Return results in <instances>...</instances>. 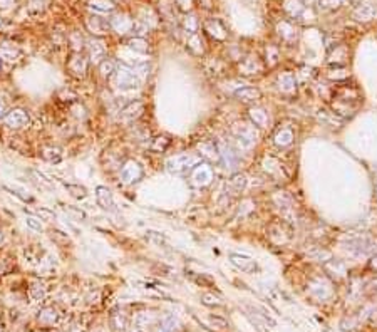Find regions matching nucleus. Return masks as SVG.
<instances>
[{
	"label": "nucleus",
	"instance_id": "nucleus-22",
	"mask_svg": "<svg viewBox=\"0 0 377 332\" xmlns=\"http://www.w3.org/2000/svg\"><path fill=\"white\" fill-rule=\"evenodd\" d=\"M371 15H372V12H371V9H369V7H360V9L355 12V17L359 19V21H369V19H371Z\"/></svg>",
	"mask_w": 377,
	"mask_h": 332
},
{
	"label": "nucleus",
	"instance_id": "nucleus-27",
	"mask_svg": "<svg viewBox=\"0 0 377 332\" xmlns=\"http://www.w3.org/2000/svg\"><path fill=\"white\" fill-rule=\"evenodd\" d=\"M0 69H2V59H0Z\"/></svg>",
	"mask_w": 377,
	"mask_h": 332
},
{
	"label": "nucleus",
	"instance_id": "nucleus-3",
	"mask_svg": "<svg viewBox=\"0 0 377 332\" xmlns=\"http://www.w3.org/2000/svg\"><path fill=\"white\" fill-rule=\"evenodd\" d=\"M230 262L238 268V270L245 272V273H253L258 268L257 262L251 257L245 255V253H230Z\"/></svg>",
	"mask_w": 377,
	"mask_h": 332
},
{
	"label": "nucleus",
	"instance_id": "nucleus-7",
	"mask_svg": "<svg viewBox=\"0 0 377 332\" xmlns=\"http://www.w3.org/2000/svg\"><path fill=\"white\" fill-rule=\"evenodd\" d=\"M235 97L243 101V103H251V101L260 99L262 92H260V89L253 88V86H243V88L235 91Z\"/></svg>",
	"mask_w": 377,
	"mask_h": 332
},
{
	"label": "nucleus",
	"instance_id": "nucleus-17",
	"mask_svg": "<svg viewBox=\"0 0 377 332\" xmlns=\"http://www.w3.org/2000/svg\"><path fill=\"white\" fill-rule=\"evenodd\" d=\"M25 225L29 226L30 230H34V232H42V221L39 220L37 217H30V215H27L25 217Z\"/></svg>",
	"mask_w": 377,
	"mask_h": 332
},
{
	"label": "nucleus",
	"instance_id": "nucleus-16",
	"mask_svg": "<svg viewBox=\"0 0 377 332\" xmlns=\"http://www.w3.org/2000/svg\"><path fill=\"white\" fill-rule=\"evenodd\" d=\"M201 302L205 304V306H210V307H223L222 299L217 297V295H213V294H203Z\"/></svg>",
	"mask_w": 377,
	"mask_h": 332
},
{
	"label": "nucleus",
	"instance_id": "nucleus-19",
	"mask_svg": "<svg viewBox=\"0 0 377 332\" xmlns=\"http://www.w3.org/2000/svg\"><path fill=\"white\" fill-rule=\"evenodd\" d=\"M30 173H32L34 177L37 178V181L41 183V185L44 186V188H50V186H52V183H50V179L47 178L44 173H41V171H37V170H32V171H30Z\"/></svg>",
	"mask_w": 377,
	"mask_h": 332
},
{
	"label": "nucleus",
	"instance_id": "nucleus-10",
	"mask_svg": "<svg viewBox=\"0 0 377 332\" xmlns=\"http://www.w3.org/2000/svg\"><path fill=\"white\" fill-rule=\"evenodd\" d=\"M41 156L49 163H59L62 159V150L57 146H45L42 148Z\"/></svg>",
	"mask_w": 377,
	"mask_h": 332
},
{
	"label": "nucleus",
	"instance_id": "nucleus-9",
	"mask_svg": "<svg viewBox=\"0 0 377 332\" xmlns=\"http://www.w3.org/2000/svg\"><path fill=\"white\" fill-rule=\"evenodd\" d=\"M88 29L91 30L92 34H97V36H101V34H106L109 29L108 22L103 21L101 17H89L88 19Z\"/></svg>",
	"mask_w": 377,
	"mask_h": 332
},
{
	"label": "nucleus",
	"instance_id": "nucleus-15",
	"mask_svg": "<svg viewBox=\"0 0 377 332\" xmlns=\"http://www.w3.org/2000/svg\"><path fill=\"white\" fill-rule=\"evenodd\" d=\"M99 72L103 77H111L116 72V66L111 59H104L99 62Z\"/></svg>",
	"mask_w": 377,
	"mask_h": 332
},
{
	"label": "nucleus",
	"instance_id": "nucleus-4",
	"mask_svg": "<svg viewBox=\"0 0 377 332\" xmlns=\"http://www.w3.org/2000/svg\"><path fill=\"white\" fill-rule=\"evenodd\" d=\"M143 112H144L143 101H131V103H128L121 109V119L126 121V123H131V121L139 118Z\"/></svg>",
	"mask_w": 377,
	"mask_h": 332
},
{
	"label": "nucleus",
	"instance_id": "nucleus-2",
	"mask_svg": "<svg viewBox=\"0 0 377 332\" xmlns=\"http://www.w3.org/2000/svg\"><path fill=\"white\" fill-rule=\"evenodd\" d=\"M116 83L121 91H129V89L139 88L141 81H139V77L136 76V72H133L131 69L121 67L119 71L116 72Z\"/></svg>",
	"mask_w": 377,
	"mask_h": 332
},
{
	"label": "nucleus",
	"instance_id": "nucleus-23",
	"mask_svg": "<svg viewBox=\"0 0 377 332\" xmlns=\"http://www.w3.org/2000/svg\"><path fill=\"white\" fill-rule=\"evenodd\" d=\"M231 185L237 186V190H243L245 188V185H246V179H245L243 175H235V177L231 178Z\"/></svg>",
	"mask_w": 377,
	"mask_h": 332
},
{
	"label": "nucleus",
	"instance_id": "nucleus-25",
	"mask_svg": "<svg viewBox=\"0 0 377 332\" xmlns=\"http://www.w3.org/2000/svg\"><path fill=\"white\" fill-rule=\"evenodd\" d=\"M211 322L215 324V326H218V329H226V320L225 319H222V317H211Z\"/></svg>",
	"mask_w": 377,
	"mask_h": 332
},
{
	"label": "nucleus",
	"instance_id": "nucleus-13",
	"mask_svg": "<svg viewBox=\"0 0 377 332\" xmlns=\"http://www.w3.org/2000/svg\"><path fill=\"white\" fill-rule=\"evenodd\" d=\"M66 190L69 191L70 197L77 198V200H84L88 197V190L84 188L82 185H77V183H64Z\"/></svg>",
	"mask_w": 377,
	"mask_h": 332
},
{
	"label": "nucleus",
	"instance_id": "nucleus-14",
	"mask_svg": "<svg viewBox=\"0 0 377 332\" xmlns=\"http://www.w3.org/2000/svg\"><path fill=\"white\" fill-rule=\"evenodd\" d=\"M3 188H5L7 191H10L14 197H17L19 200H22V201H27V203H34V197L30 193H27L25 190L23 188H21V186H9V185H3Z\"/></svg>",
	"mask_w": 377,
	"mask_h": 332
},
{
	"label": "nucleus",
	"instance_id": "nucleus-5",
	"mask_svg": "<svg viewBox=\"0 0 377 332\" xmlns=\"http://www.w3.org/2000/svg\"><path fill=\"white\" fill-rule=\"evenodd\" d=\"M67 69L74 77L82 79V77L86 76V72H88V59H86L82 54H74L72 59H70L67 64Z\"/></svg>",
	"mask_w": 377,
	"mask_h": 332
},
{
	"label": "nucleus",
	"instance_id": "nucleus-18",
	"mask_svg": "<svg viewBox=\"0 0 377 332\" xmlns=\"http://www.w3.org/2000/svg\"><path fill=\"white\" fill-rule=\"evenodd\" d=\"M345 0H320V7L324 10H333L339 9L340 5H344Z\"/></svg>",
	"mask_w": 377,
	"mask_h": 332
},
{
	"label": "nucleus",
	"instance_id": "nucleus-21",
	"mask_svg": "<svg viewBox=\"0 0 377 332\" xmlns=\"http://www.w3.org/2000/svg\"><path fill=\"white\" fill-rule=\"evenodd\" d=\"M37 213H39V217H41V220H47V221H54V220H56V213L50 212L49 208H41Z\"/></svg>",
	"mask_w": 377,
	"mask_h": 332
},
{
	"label": "nucleus",
	"instance_id": "nucleus-26",
	"mask_svg": "<svg viewBox=\"0 0 377 332\" xmlns=\"http://www.w3.org/2000/svg\"><path fill=\"white\" fill-rule=\"evenodd\" d=\"M3 242V232H2V228H0V243Z\"/></svg>",
	"mask_w": 377,
	"mask_h": 332
},
{
	"label": "nucleus",
	"instance_id": "nucleus-20",
	"mask_svg": "<svg viewBox=\"0 0 377 332\" xmlns=\"http://www.w3.org/2000/svg\"><path fill=\"white\" fill-rule=\"evenodd\" d=\"M64 210H66V212H67L69 215H72V217H76L77 220H86V213L82 212V210L76 208V206H70V205H67V206H64Z\"/></svg>",
	"mask_w": 377,
	"mask_h": 332
},
{
	"label": "nucleus",
	"instance_id": "nucleus-6",
	"mask_svg": "<svg viewBox=\"0 0 377 332\" xmlns=\"http://www.w3.org/2000/svg\"><path fill=\"white\" fill-rule=\"evenodd\" d=\"M94 193H96V201L101 208L108 210V212H112V210H114V198H112L111 190L106 188V186H97Z\"/></svg>",
	"mask_w": 377,
	"mask_h": 332
},
{
	"label": "nucleus",
	"instance_id": "nucleus-12",
	"mask_svg": "<svg viewBox=\"0 0 377 332\" xmlns=\"http://www.w3.org/2000/svg\"><path fill=\"white\" fill-rule=\"evenodd\" d=\"M126 45H128L131 50H134V52H139V54H148L149 52V44L144 39H139V37H134V39H129L128 42H126Z\"/></svg>",
	"mask_w": 377,
	"mask_h": 332
},
{
	"label": "nucleus",
	"instance_id": "nucleus-8",
	"mask_svg": "<svg viewBox=\"0 0 377 332\" xmlns=\"http://www.w3.org/2000/svg\"><path fill=\"white\" fill-rule=\"evenodd\" d=\"M141 177V170L139 166L136 165V163H128L123 170H121V178H123L124 183H133L136 181V178Z\"/></svg>",
	"mask_w": 377,
	"mask_h": 332
},
{
	"label": "nucleus",
	"instance_id": "nucleus-11",
	"mask_svg": "<svg viewBox=\"0 0 377 332\" xmlns=\"http://www.w3.org/2000/svg\"><path fill=\"white\" fill-rule=\"evenodd\" d=\"M89 56H91V59L94 62H101L106 59V47L103 42L99 41H94L91 42V45H89Z\"/></svg>",
	"mask_w": 377,
	"mask_h": 332
},
{
	"label": "nucleus",
	"instance_id": "nucleus-24",
	"mask_svg": "<svg viewBox=\"0 0 377 332\" xmlns=\"http://www.w3.org/2000/svg\"><path fill=\"white\" fill-rule=\"evenodd\" d=\"M7 112H9V106H7V101L3 99V96H0V119L5 118Z\"/></svg>",
	"mask_w": 377,
	"mask_h": 332
},
{
	"label": "nucleus",
	"instance_id": "nucleus-1",
	"mask_svg": "<svg viewBox=\"0 0 377 332\" xmlns=\"http://www.w3.org/2000/svg\"><path fill=\"white\" fill-rule=\"evenodd\" d=\"M30 123V116L25 109L21 108H14L3 118V124H5L9 130H22V128L29 126Z\"/></svg>",
	"mask_w": 377,
	"mask_h": 332
}]
</instances>
